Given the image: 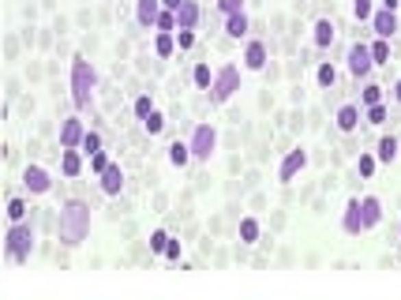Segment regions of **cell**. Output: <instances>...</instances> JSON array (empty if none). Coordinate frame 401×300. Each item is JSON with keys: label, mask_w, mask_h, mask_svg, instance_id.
Instances as JSON below:
<instances>
[{"label": "cell", "mask_w": 401, "mask_h": 300, "mask_svg": "<svg viewBox=\"0 0 401 300\" xmlns=\"http://www.w3.org/2000/svg\"><path fill=\"white\" fill-rule=\"evenodd\" d=\"M247 30H252V23H247V15H244V12L226 15V34H229V38H244Z\"/></svg>", "instance_id": "cell-18"}, {"label": "cell", "mask_w": 401, "mask_h": 300, "mask_svg": "<svg viewBox=\"0 0 401 300\" xmlns=\"http://www.w3.org/2000/svg\"><path fill=\"white\" fill-rule=\"evenodd\" d=\"M94 86H98L94 64L83 57V53H75V57H71V101H75V109H90Z\"/></svg>", "instance_id": "cell-2"}, {"label": "cell", "mask_w": 401, "mask_h": 300, "mask_svg": "<svg viewBox=\"0 0 401 300\" xmlns=\"http://www.w3.org/2000/svg\"><path fill=\"white\" fill-rule=\"evenodd\" d=\"M60 173L64 177H79V173H83V150L79 147H60Z\"/></svg>", "instance_id": "cell-12"}, {"label": "cell", "mask_w": 401, "mask_h": 300, "mask_svg": "<svg viewBox=\"0 0 401 300\" xmlns=\"http://www.w3.org/2000/svg\"><path fill=\"white\" fill-rule=\"evenodd\" d=\"M360 214H364V229L379 225V218H382V203L375 199V195H364V199H360Z\"/></svg>", "instance_id": "cell-16"}, {"label": "cell", "mask_w": 401, "mask_h": 300, "mask_svg": "<svg viewBox=\"0 0 401 300\" xmlns=\"http://www.w3.org/2000/svg\"><path fill=\"white\" fill-rule=\"evenodd\" d=\"M195 23H199V4L195 0H184L176 8V30H195Z\"/></svg>", "instance_id": "cell-15"}, {"label": "cell", "mask_w": 401, "mask_h": 300, "mask_svg": "<svg viewBox=\"0 0 401 300\" xmlns=\"http://www.w3.org/2000/svg\"><path fill=\"white\" fill-rule=\"evenodd\" d=\"M367 121L372 124H387V105H382V101L379 105H367Z\"/></svg>", "instance_id": "cell-39"}, {"label": "cell", "mask_w": 401, "mask_h": 300, "mask_svg": "<svg viewBox=\"0 0 401 300\" xmlns=\"http://www.w3.org/2000/svg\"><path fill=\"white\" fill-rule=\"evenodd\" d=\"M23 188H27L30 195H49L53 192V177L42 169V165H27V169H23Z\"/></svg>", "instance_id": "cell-7"}, {"label": "cell", "mask_w": 401, "mask_h": 300, "mask_svg": "<svg viewBox=\"0 0 401 300\" xmlns=\"http://www.w3.org/2000/svg\"><path fill=\"white\" fill-rule=\"evenodd\" d=\"M83 136H86V128L79 116H68L60 124V147H83Z\"/></svg>", "instance_id": "cell-10"}, {"label": "cell", "mask_w": 401, "mask_h": 300, "mask_svg": "<svg viewBox=\"0 0 401 300\" xmlns=\"http://www.w3.org/2000/svg\"><path fill=\"white\" fill-rule=\"evenodd\" d=\"M154 49H158V57H173L176 53V30H158Z\"/></svg>", "instance_id": "cell-19"}, {"label": "cell", "mask_w": 401, "mask_h": 300, "mask_svg": "<svg viewBox=\"0 0 401 300\" xmlns=\"http://www.w3.org/2000/svg\"><path fill=\"white\" fill-rule=\"evenodd\" d=\"M379 4L387 8V12H398V4H401V0H379Z\"/></svg>", "instance_id": "cell-42"}, {"label": "cell", "mask_w": 401, "mask_h": 300, "mask_svg": "<svg viewBox=\"0 0 401 300\" xmlns=\"http://www.w3.org/2000/svg\"><path fill=\"white\" fill-rule=\"evenodd\" d=\"M244 68H247V72H263V68H267V45H263V42H247Z\"/></svg>", "instance_id": "cell-14"}, {"label": "cell", "mask_w": 401, "mask_h": 300, "mask_svg": "<svg viewBox=\"0 0 401 300\" xmlns=\"http://www.w3.org/2000/svg\"><path fill=\"white\" fill-rule=\"evenodd\" d=\"M356 124H360V109L356 105H341L338 109V128L341 132H356Z\"/></svg>", "instance_id": "cell-21"}, {"label": "cell", "mask_w": 401, "mask_h": 300, "mask_svg": "<svg viewBox=\"0 0 401 300\" xmlns=\"http://www.w3.org/2000/svg\"><path fill=\"white\" fill-rule=\"evenodd\" d=\"M394 101H401V79L394 83Z\"/></svg>", "instance_id": "cell-44"}, {"label": "cell", "mask_w": 401, "mask_h": 300, "mask_svg": "<svg viewBox=\"0 0 401 300\" xmlns=\"http://www.w3.org/2000/svg\"><path fill=\"white\" fill-rule=\"evenodd\" d=\"M8 222H27V203L23 199H8Z\"/></svg>", "instance_id": "cell-28"}, {"label": "cell", "mask_w": 401, "mask_h": 300, "mask_svg": "<svg viewBox=\"0 0 401 300\" xmlns=\"http://www.w3.org/2000/svg\"><path fill=\"white\" fill-rule=\"evenodd\" d=\"M162 4H165V8H169V12H176V8H180V4H184V0H162Z\"/></svg>", "instance_id": "cell-43"}, {"label": "cell", "mask_w": 401, "mask_h": 300, "mask_svg": "<svg viewBox=\"0 0 401 300\" xmlns=\"http://www.w3.org/2000/svg\"><path fill=\"white\" fill-rule=\"evenodd\" d=\"M304 165H308V150H289V154L282 158V165H278V180L289 184V180H293Z\"/></svg>", "instance_id": "cell-8"}, {"label": "cell", "mask_w": 401, "mask_h": 300, "mask_svg": "<svg viewBox=\"0 0 401 300\" xmlns=\"http://www.w3.org/2000/svg\"><path fill=\"white\" fill-rule=\"evenodd\" d=\"M4 251L12 263H27L30 251H34V229H30L27 222H12V229H8V240H4Z\"/></svg>", "instance_id": "cell-3"}, {"label": "cell", "mask_w": 401, "mask_h": 300, "mask_svg": "<svg viewBox=\"0 0 401 300\" xmlns=\"http://www.w3.org/2000/svg\"><path fill=\"white\" fill-rule=\"evenodd\" d=\"M334 34H338V27H334L330 19H319L315 23V45H319V49H326V45L334 42Z\"/></svg>", "instance_id": "cell-22"}, {"label": "cell", "mask_w": 401, "mask_h": 300, "mask_svg": "<svg viewBox=\"0 0 401 300\" xmlns=\"http://www.w3.org/2000/svg\"><path fill=\"white\" fill-rule=\"evenodd\" d=\"M372 57H375V64H387V60H390V45H387V38H375V42H372Z\"/></svg>", "instance_id": "cell-29"}, {"label": "cell", "mask_w": 401, "mask_h": 300, "mask_svg": "<svg viewBox=\"0 0 401 300\" xmlns=\"http://www.w3.org/2000/svg\"><path fill=\"white\" fill-rule=\"evenodd\" d=\"M315 79H319V86H334V83H338V72H334L330 64H319Z\"/></svg>", "instance_id": "cell-33"}, {"label": "cell", "mask_w": 401, "mask_h": 300, "mask_svg": "<svg viewBox=\"0 0 401 300\" xmlns=\"http://www.w3.org/2000/svg\"><path fill=\"white\" fill-rule=\"evenodd\" d=\"M120 188H124V169H120V165H109V169L101 173V192L120 195Z\"/></svg>", "instance_id": "cell-17"}, {"label": "cell", "mask_w": 401, "mask_h": 300, "mask_svg": "<svg viewBox=\"0 0 401 300\" xmlns=\"http://www.w3.org/2000/svg\"><path fill=\"white\" fill-rule=\"evenodd\" d=\"M90 233V207L83 199H68L60 207V218H57V236L64 248H79Z\"/></svg>", "instance_id": "cell-1"}, {"label": "cell", "mask_w": 401, "mask_h": 300, "mask_svg": "<svg viewBox=\"0 0 401 300\" xmlns=\"http://www.w3.org/2000/svg\"><path fill=\"white\" fill-rule=\"evenodd\" d=\"M150 113H154V101H150V94H139V98H135V116L143 121V116H150Z\"/></svg>", "instance_id": "cell-34"}, {"label": "cell", "mask_w": 401, "mask_h": 300, "mask_svg": "<svg viewBox=\"0 0 401 300\" xmlns=\"http://www.w3.org/2000/svg\"><path fill=\"white\" fill-rule=\"evenodd\" d=\"M341 229H345L349 236L367 233V229H364V214H360V199H349V207H345V218H341Z\"/></svg>", "instance_id": "cell-11"}, {"label": "cell", "mask_w": 401, "mask_h": 300, "mask_svg": "<svg viewBox=\"0 0 401 300\" xmlns=\"http://www.w3.org/2000/svg\"><path fill=\"white\" fill-rule=\"evenodd\" d=\"M345 64H349V75H356V79H367V75H372V68H375L372 45L356 42V45H352V49H349V57H345Z\"/></svg>", "instance_id": "cell-5"}, {"label": "cell", "mask_w": 401, "mask_h": 300, "mask_svg": "<svg viewBox=\"0 0 401 300\" xmlns=\"http://www.w3.org/2000/svg\"><path fill=\"white\" fill-rule=\"evenodd\" d=\"M162 8H165L162 0H135V19H139V27H154Z\"/></svg>", "instance_id": "cell-13"}, {"label": "cell", "mask_w": 401, "mask_h": 300, "mask_svg": "<svg viewBox=\"0 0 401 300\" xmlns=\"http://www.w3.org/2000/svg\"><path fill=\"white\" fill-rule=\"evenodd\" d=\"M191 154L199 158V162H210V154H214V147H218V132L210 128V124H199L195 132H191Z\"/></svg>", "instance_id": "cell-6"}, {"label": "cell", "mask_w": 401, "mask_h": 300, "mask_svg": "<svg viewBox=\"0 0 401 300\" xmlns=\"http://www.w3.org/2000/svg\"><path fill=\"white\" fill-rule=\"evenodd\" d=\"M109 165H113V162H109V154H106V150H98V154H90V169L98 173V177L109 169Z\"/></svg>", "instance_id": "cell-37"}, {"label": "cell", "mask_w": 401, "mask_h": 300, "mask_svg": "<svg viewBox=\"0 0 401 300\" xmlns=\"http://www.w3.org/2000/svg\"><path fill=\"white\" fill-rule=\"evenodd\" d=\"M398 233H401V225H398Z\"/></svg>", "instance_id": "cell-45"}, {"label": "cell", "mask_w": 401, "mask_h": 300, "mask_svg": "<svg viewBox=\"0 0 401 300\" xmlns=\"http://www.w3.org/2000/svg\"><path fill=\"white\" fill-rule=\"evenodd\" d=\"M375 158L390 165V162L398 158V139H394V136H382V139H379V147H375Z\"/></svg>", "instance_id": "cell-23"}, {"label": "cell", "mask_w": 401, "mask_h": 300, "mask_svg": "<svg viewBox=\"0 0 401 300\" xmlns=\"http://www.w3.org/2000/svg\"><path fill=\"white\" fill-rule=\"evenodd\" d=\"M191 45H195V30H176V49L188 53Z\"/></svg>", "instance_id": "cell-38"}, {"label": "cell", "mask_w": 401, "mask_h": 300, "mask_svg": "<svg viewBox=\"0 0 401 300\" xmlns=\"http://www.w3.org/2000/svg\"><path fill=\"white\" fill-rule=\"evenodd\" d=\"M154 30H176V12H169V8H162V15H158Z\"/></svg>", "instance_id": "cell-35"}, {"label": "cell", "mask_w": 401, "mask_h": 300, "mask_svg": "<svg viewBox=\"0 0 401 300\" xmlns=\"http://www.w3.org/2000/svg\"><path fill=\"white\" fill-rule=\"evenodd\" d=\"M352 15H356V19H372L375 4H372V0H352Z\"/></svg>", "instance_id": "cell-32"}, {"label": "cell", "mask_w": 401, "mask_h": 300, "mask_svg": "<svg viewBox=\"0 0 401 300\" xmlns=\"http://www.w3.org/2000/svg\"><path fill=\"white\" fill-rule=\"evenodd\" d=\"M191 158H195V154H191V143H180V139H176V143H169V162L176 165V169H184Z\"/></svg>", "instance_id": "cell-20"}, {"label": "cell", "mask_w": 401, "mask_h": 300, "mask_svg": "<svg viewBox=\"0 0 401 300\" xmlns=\"http://www.w3.org/2000/svg\"><path fill=\"white\" fill-rule=\"evenodd\" d=\"M180 255H184L180 240H173V236H169V248H165V259H169V263H180Z\"/></svg>", "instance_id": "cell-41"}, {"label": "cell", "mask_w": 401, "mask_h": 300, "mask_svg": "<svg viewBox=\"0 0 401 300\" xmlns=\"http://www.w3.org/2000/svg\"><path fill=\"white\" fill-rule=\"evenodd\" d=\"M143 132H147V136H162V132H165V116L158 113V109L150 116H143Z\"/></svg>", "instance_id": "cell-26"}, {"label": "cell", "mask_w": 401, "mask_h": 300, "mask_svg": "<svg viewBox=\"0 0 401 300\" xmlns=\"http://www.w3.org/2000/svg\"><path fill=\"white\" fill-rule=\"evenodd\" d=\"M191 83H195L199 90H210V86H214V72H210V64H195V68H191Z\"/></svg>", "instance_id": "cell-25"}, {"label": "cell", "mask_w": 401, "mask_h": 300, "mask_svg": "<svg viewBox=\"0 0 401 300\" xmlns=\"http://www.w3.org/2000/svg\"><path fill=\"white\" fill-rule=\"evenodd\" d=\"M259 233H263V225L255 218H240V244H255Z\"/></svg>", "instance_id": "cell-24"}, {"label": "cell", "mask_w": 401, "mask_h": 300, "mask_svg": "<svg viewBox=\"0 0 401 300\" xmlns=\"http://www.w3.org/2000/svg\"><path fill=\"white\" fill-rule=\"evenodd\" d=\"M372 30H375V38H394V30H398V12H387V8H379V12L372 15Z\"/></svg>", "instance_id": "cell-9"}, {"label": "cell", "mask_w": 401, "mask_h": 300, "mask_svg": "<svg viewBox=\"0 0 401 300\" xmlns=\"http://www.w3.org/2000/svg\"><path fill=\"white\" fill-rule=\"evenodd\" d=\"M218 12L221 15H236V12H244V0H218Z\"/></svg>", "instance_id": "cell-40"}, {"label": "cell", "mask_w": 401, "mask_h": 300, "mask_svg": "<svg viewBox=\"0 0 401 300\" xmlns=\"http://www.w3.org/2000/svg\"><path fill=\"white\" fill-rule=\"evenodd\" d=\"M165 248H169V233H165V229H154V233H150V251H154V255H165Z\"/></svg>", "instance_id": "cell-27"}, {"label": "cell", "mask_w": 401, "mask_h": 300, "mask_svg": "<svg viewBox=\"0 0 401 300\" xmlns=\"http://www.w3.org/2000/svg\"><path fill=\"white\" fill-rule=\"evenodd\" d=\"M360 101H364V105H379V101H382V86L367 83V86H364V94H360Z\"/></svg>", "instance_id": "cell-31"}, {"label": "cell", "mask_w": 401, "mask_h": 300, "mask_svg": "<svg viewBox=\"0 0 401 300\" xmlns=\"http://www.w3.org/2000/svg\"><path fill=\"white\" fill-rule=\"evenodd\" d=\"M375 165H379V158H375V154H360V162H356L360 177H372V173H375Z\"/></svg>", "instance_id": "cell-36"}, {"label": "cell", "mask_w": 401, "mask_h": 300, "mask_svg": "<svg viewBox=\"0 0 401 300\" xmlns=\"http://www.w3.org/2000/svg\"><path fill=\"white\" fill-rule=\"evenodd\" d=\"M79 150H83L86 158L98 154V150H101V136H98V132H86V136H83V147H79Z\"/></svg>", "instance_id": "cell-30"}, {"label": "cell", "mask_w": 401, "mask_h": 300, "mask_svg": "<svg viewBox=\"0 0 401 300\" xmlns=\"http://www.w3.org/2000/svg\"><path fill=\"white\" fill-rule=\"evenodd\" d=\"M236 90H240V68L236 64H226V68H218V72H214V86L206 94H210L214 105H226Z\"/></svg>", "instance_id": "cell-4"}]
</instances>
